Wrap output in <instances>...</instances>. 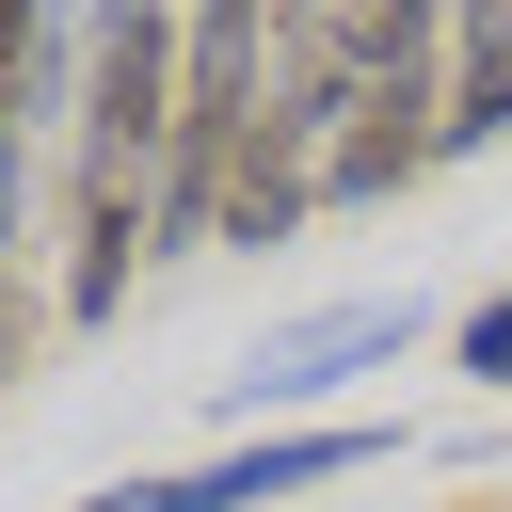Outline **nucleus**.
Returning <instances> with one entry per match:
<instances>
[{
  "label": "nucleus",
  "instance_id": "obj_4",
  "mask_svg": "<svg viewBox=\"0 0 512 512\" xmlns=\"http://www.w3.org/2000/svg\"><path fill=\"white\" fill-rule=\"evenodd\" d=\"M496 128H512V16L464 0V16H448V160L496 144Z\"/></svg>",
  "mask_w": 512,
  "mask_h": 512
},
{
  "label": "nucleus",
  "instance_id": "obj_2",
  "mask_svg": "<svg viewBox=\"0 0 512 512\" xmlns=\"http://www.w3.org/2000/svg\"><path fill=\"white\" fill-rule=\"evenodd\" d=\"M416 352V304L384 288V304H320V320H272L240 368H224V416H304V400H336L352 368H400Z\"/></svg>",
  "mask_w": 512,
  "mask_h": 512
},
{
  "label": "nucleus",
  "instance_id": "obj_5",
  "mask_svg": "<svg viewBox=\"0 0 512 512\" xmlns=\"http://www.w3.org/2000/svg\"><path fill=\"white\" fill-rule=\"evenodd\" d=\"M464 368H480V384H512V288H496V304L464 320Z\"/></svg>",
  "mask_w": 512,
  "mask_h": 512
},
{
  "label": "nucleus",
  "instance_id": "obj_3",
  "mask_svg": "<svg viewBox=\"0 0 512 512\" xmlns=\"http://www.w3.org/2000/svg\"><path fill=\"white\" fill-rule=\"evenodd\" d=\"M352 464H384V432H256V448H224L192 480H112L80 512H256V496H304V480H352Z\"/></svg>",
  "mask_w": 512,
  "mask_h": 512
},
{
  "label": "nucleus",
  "instance_id": "obj_1",
  "mask_svg": "<svg viewBox=\"0 0 512 512\" xmlns=\"http://www.w3.org/2000/svg\"><path fill=\"white\" fill-rule=\"evenodd\" d=\"M176 80H192V16H96L80 112H64V208H48V304H64V320H112L128 272L160 256Z\"/></svg>",
  "mask_w": 512,
  "mask_h": 512
}]
</instances>
